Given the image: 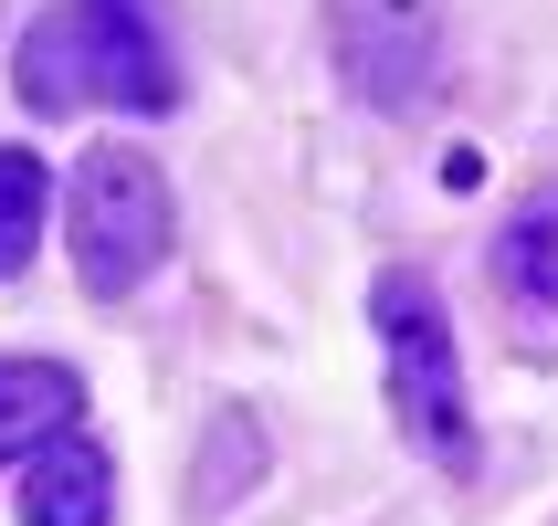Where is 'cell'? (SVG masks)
I'll return each mask as SVG.
<instances>
[{"mask_svg":"<svg viewBox=\"0 0 558 526\" xmlns=\"http://www.w3.org/2000/svg\"><path fill=\"white\" fill-rule=\"evenodd\" d=\"M32 117H74V106H126V117H169L180 106V63L158 32V0H53L11 53Z\"/></svg>","mask_w":558,"mask_h":526,"instance_id":"cell-1","label":"cell"},{"mask_svg":"<svg viewBox=\"0 0 558 526\" xmlns=\"http://www.w3.org/2000/svg\"><path fill=\"white\" fill-rule=\"evenodd\" d=\"M63 243H74V274L85 295H137V284L169 264L180 243V211H169V180H158L148 148H85L74 180H63Z\"/></svg>","mask_w":558,"mask_h":526,"instance_id":"cell-2","label":"cell"},{"mask_svg":"<svg viewBox=\"0 0 558 526\" xmlns=\"http://www.w3.org/2000/svg\"><path fill=\"white\" fill-rule=\"evenodd\" d=\"M369 327H379V358H390V411H401L411 453H433L442 474L474 464V401H464V358H453V316L422 274H390L369 284Z\"/></svg>","mask_w":558,"mask_h":526,"instance_id":"cell-3","label":"cell"},{"mask_svg":"<svg viewBox=\"0 0 558 526\" xmlns=\"http://www.w3.org/2000/svg\"><path fill=\"white\" fill-rule=\"evenodd\" d=\"M327 53L379 117H401L442 74V0H327Z\"/></svg>","mask_w":558,"mask_h":526,"instance_id":"cell-4","label":"cell"},{"mask_svg":"<svg viewBox=\"0 0 558 526\" xmlns=\"http://www.w3.org/2000/svg\"><path fill=\"white\" fill-rule=\"evenodd\" d=\"M485 274H496V295H506V327L537 338V347H558V180L527 189V200L496 221Z\"/></svg>","mask_w":558,"mask_h":526,"instance_id":"cell-5","label":"cell"},{"mask_svg":"<svg viewBox=\"0 0 558 526\" xmlns=\"http://www.w3.org/2000/svg\"><path fill=\"white\" fill-rule=\"evenodd\" d=\"M22 526H117V464H106V442L63 432L32 453L22 474Z\"/></svg>","mask_w":558,"mask_h":526,"instance_id":"cell-6","label":"cell"},{"mask_svg":"<svg viewBox=\"0 0 558 526\" xmlns=\"http://www.w3.org/2000/svg\"><path fill=\"white\" fill-rule=\"evenodd\" d=\"M63 432H85V379L63 358H0V464H32Z\"/></svg>","mask_w":558,"mask_h":526,"instance_id":"cell-7","label":"cell"},{"mask_svg":"<svg viewBox=\"0 0 558 526\" xmlns=\"http://www.w3.org/2000/svg\"><path fill=\"white\" fill-rule=\"evenodd\" d=\"M253 485H264V421H253L243 401H221L211 421H201V474H190V505H201V516H232Z\"/></svg>","mask_w":558,"mask_h":526,"instance_id":"cell-8","label":"cell"},{"mask_svg":"<svg viewBox=\"0 0 558 526\" xmlns=\"http://www.w3.org/2000/svg\"><path fill=\"white\" fill-rule=\"evenodd\" d=\"M43 221H53V169L32 148H0V284L43 253Z\"/></svg>","mask_w":558,"mask_h":526,"instance_id":"cell-9","label":"cell"}]
</instances>
